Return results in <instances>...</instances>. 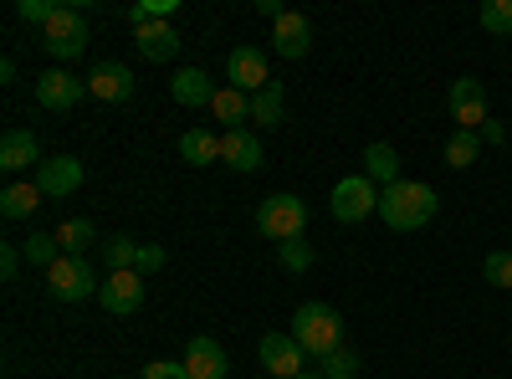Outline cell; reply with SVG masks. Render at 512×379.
Instances as JSON below:
<instances>
[{
    "label": "cell",
    "mask_w": 512,
    "mask_h": 379,
    "mask_svg": "<svg viewBox=\"0 0 512 379\" xmlns=\"http://www.w3.org/2000/svg\"><path fill=\"white\" fill-rule=\"evenodd\" d=\"M436 210H441V195L431 185H420V180H400L379 195V221L390 226V231H420V226H431L436 221Z\"/></svg>",
    "instance_id": "obj_1"
},
{
    "label": "cell",
    "mask_w": 512,
    "mask_h": 379,
    "mask_svg": "<svg viewBox=\"0 0 512 379\" xmlns=\"http://www.w3.org/2000/svg\"><path fill=\"white\" fill-rule=\"evenodd\" d=\"M292 339L308 359H328L333 349H344V318H338L328 303H303L292 313Z\"/></svg>",
    "instance_id": "obj_2"
},
{
    "label": "cell",
    "mask_w": 512,
    "mask_h": 379,
    "mask_svg": "<svg viewBox=\"0 0 512 379\" xmlns=\"http://www.w3.org/2000/svg\"><path fill=\"white\" fill-rule=\"evenodd\" d=\"M308 226V205L297 195H267L262 205H256V231H262L267 241H297Z\"/></svg>",
    "instance_id": "obj_3"
},
{
    "label": "cell",
    "mask_w": 512,
    "mask_h": 379,
    "mask_svg": "<svg viewBox=\"0 0 512 379\" xmlns=\"http://www.w3.org/2000/svg\"><path fill=\"white\" fill-rule=\"evenodd\" d=\"M328 210H333V221H344V226H359L369 216H379V190L369 175H349V180H338L333 195H328Z\"/></svg>",
    "instance_id": "obj_4"
},
{
    "label": "cell",
    "mask_w": 512,
    "mask_h": 379,
    "mask_svg": "<svg viewBox=\"0 0 512 379\" xmlns=\"http://www.w3.org/2000/svg\"><path fill=\"white\" fill-rule=\"evenodd\" d=\"M41 47H47L57 62H72L88 52V21H82L77 6H57V16L41 26Z\"/></svg>",
    "instance_id": "obj_5"
},
{
    "label": "cell",
    "mask_w": 512,
    "mask_h": 379,
    "mask_svg": "<svg viewBox=\"0 0 512 379\" xmlns=\"http://www.w3.org/2000/svg\"><path fill=\"white\" fill-rule=\"evenodd\" d=\"M98 277H93V267L82 262V257H57L52 267H47V292L57 303H82V298H98Z\"/></svg>",
    "instance_id": "obj_6"
},
{
    "label": "cell",
    "mask_w": 512,
    "mask_h": 379,
    "mask_svg": "<svg viewBox=\"0 0 512 379\" xmlns=\"http://www.w3.org/2000/svg\"><path fill=\"white\" fill-rule=\"evenodd\" d=\"M446 103H451L456 129H466V134H477L482 123H487V88H482L477 77H456L451 93H446Z\"/></svg>",
    "instance_id": "obj_7"
},
{
    "label": "cell",
    "mask_w": 512,
    "mask_h": 379,
    "mask_svg": "<svg viewBox=\"0 0 512 379\" xmlns=\"http://www.w3.org/2000/svg\"><path fill=\"white\" fill-rule=\"evenodd\" d=\"M82 98H88V82H77V77L62 72V67H52V72L36 77V103H41V108L67 113V108H77Z\"/></svg>",
    "instance_id": "obj_8"
},
{
    "label": "cell",
    "mask_w": 512,
    "mask_h": 379,
    "mask_svg": "<svg viewBox=\"0 0 512 379\" xmlns=\"http://www.w3.org/2000/svg\"><path fill=\"white\" fill-rule=\"evenodd\" d=\"M226 72H231V88H241V93H251V98L272 82V62H267L262 47H236L231 62H226Z\"/></svg>",
    "instance_id": "obj_9"
},
{
    "label": "cell",
    "mask_w": 512,
    "mask_h": 379,
    "mask_svg": "<svg viewBox=\"0 0 512 379\" xmlns=\"http://www.w3.org/2000/svg\"><path fill=\"white\" fill-rule=\"evenodd\" d=\"M98 303L108 308V313H139L144 308V277L139 272H108L103 277V287H98Z\"/></svg>",
    "instance_id": "obj_10"
},
{
    "label": "cell",
    "mask_w": 512,
    "mask_h": 379,
    "mask_svg": "<svg viewBox=\"0 0 512 379\" xmlns=\"http://www.w3.org/2000/svg\"><path fill=\"white\" fill-rule=\"evenodd\" d=\"M272 47H277V57H287V62L308 57V47H313V21H308L303 11L277 16V21H272Z\"/></svg>",
    "instance_id": "obj_11"
},
{
    "label": "cell",
    "mask_w": 512,
    "mask_h": 379,
    "mask_svg": "<svg viewBox=\"0 0 512 379\" xmlns=\"http://www.w3.org/2000/svg\"><path fill=\"white\" fill-rule=\"evenodd\" d=\"M256 354H262V369L277 374V379H297V374H303V359H308L303 349H297L292 333H267Z\"/></svg>",
    "instance_id": "obj_12"
},
{
    "label": "cell",
    "mask_w": 512,
    "mask_h": 379,
    "mask_svg": "<svg viewBox=\"0 0 512 379\" xmlns=\"http://www.w3.org/2000/svg\"><path fill=\"white\" fill-rule=\"evenodd\" d=\"M36 185H41V195H47V200H67V195L82 185V159H72V154L47 159V164L36 170Z\"/></svg>",
    "instance_id": "obj_13"
},
{
    "label": "cell",
    "mask_w": 512,
    "mask_h": 379,
    "mask_svg": "<svg viewBox=\"0 0 512 379\" xmlns=\"http://www.w3.org/2000/svg\"><path fill=\"white\" fill-rule=\"evenodd\" d=\"M88 98H103V103H128L134 98V72L123 62H98L93 77H88Z\"/></svg>",
    "instance_id": "obj_14"
},
{
    "label": "cell",
    "mask_w": 512,
    "mask_h": 379,
    "mask_svg": "<svg viewBox=\"0 0 512 379\" xmlns=\"http://www.w3.org/2000/svg\"><path fill=\"white\" fill-rule=\"evenodd\" d=\"M31 164H36V170L47 164V159H41L36 134H31V129H11L6 139H0V170H6V175H21V170H31Z\"/></svg>",
    "instance_id": "obj_15"
},
{
    "label": "cell",
    "mask_w": 512,
    "mask_h": 379,
    "mask_svg": "<svg viewBox=\"0 0 512 379\" xmlns=\"http://www.w3.org/2000/svg\"><path fill=\"white\" fill-rule=\"evenodd\" d=\"M185 369H190V379H226L231 374V359H226V349L216 339H190Z\"/></svg>",
    "instance_id": "obj_16"
},
{
    "label": "cell",
    "mask_w": 512,
    "mask_h": 379,
    "mask_svg": "<svg viewBox=\"0 0 512 379\" xmlns=\"http://www.w3.org/2000/svg\"><path fill=\"white\" fill-rule=\"evenodd\" d=\"M221 164H231V170H241V175L262 170V139H256L251 129H231V134H221Z\"/></svg>",
    "instance_id": "obj_17"
},
{
    "label": "cell",
    "mask_w": 512,
    "mask_h": 379,
    "mask_svg": "<svg viewBox=\"0 0 512 379\" xmlns=\"http://www.w3.org/2000/svg\"><path fill=\"white\" fill-rule=\"evenodd\" d=\"M216 93L221 88L200 67H185V72H175V82H169V98L185 103V108H210V103H216Z\"/></svg>",
    "instance_id": "obj_18"
},
{
    "label": "cell",
    "mask_w": 512,
    "mask_h": 379,
    "mask_svg": "<svg viewBox=\"0 0 512 379\" xmlns=\"http://www.w3.org/2000/svg\"><path fill=\"white\" fill-rule=\"evenodd\" d=\"M134 41H139V52H144L149 62H169V57L180 52V31L169 26V21H149V26H139Z\"/></svg>",
    "instance_id": "obj_19"
},
{
    "label": "cell",
    "mask_w": 512,
    "mask_h": 379,
    "mask_svg": "<svg viewBox=\"0 0 512 379\" xmlns=\"http://www.w3.org/2000/svg\"><path fill=\"white\" fill-rule=\"evenodd\" d=\"M41 200H47V195H41V185L31 180V185H6V190H0V216H6V221H26L31 216V210H41Z\"/></svg>",
    "instance_id": "obj_20"
},
{
    "label": "cell",
    "mask_w": 512,
    "mask_h": 379,
    "mask_svg": "<svg viewBox=\"0 0 512 379\" xmlns=\"http://www.w3.org/2000/svg\"><path fill=\"white\" fill-rule=\"evenodd\" d=\"M364 175H369L374 185H384V190L400 185V154H395L390 144H369V149H364Z\"/></svg>",
    "instance_id": "obj_21"
},
{
    "label": "cell",
    "mask_w": 512,
    "mask_h": 379,
    "mask_svg": "<svg viewBox=\"0 0 512 379\" xmlns=\"http://www.w3.org/2000/svg\"><path fill=\"white\" fill-rule=\"evenodd\" d=\"M210 113H216V123H226V134H231V129H241V123L251 118V98L226 82V88L216 93V103H210Z\"/></svg>",
    "instance_id": "obj_22"
},
{
    "label": "cell",
    "mask_w": 512,
    "mask_h": 379,
    "mask_svg": "<svg viewBox=\"0 0 512 379\" xmlns=\"http://www.w3.org/2000/svg\"><path fill=\"white\" fill-rule=\"evenodd\" d=\"M282 118H287V103H282V82H267V88L251 98V123H262V129H277Z\"/></svg>",
    "instance_id": "obj_23"
},
{
    "label": "cell",
    "mask_w": 512,
    "mask_h": 379,
    "mask_svg": "<svg viewBox=\"0 0 512 379\" xmlns=\"http://www.w3.org/2000/svg\"><path fill=\"white\" fill-rule=\"evenodd\" d=\"M180 154H185V164H216L221 159V134H210V129H190L185 139H180Z\"/></svg>",
    "instance_id": "obj_24"
},
{
    "label": "cell",
    "mask_w": 512,
    "mask_h": 379,
    "mask_svg": "<svg viewBox=\"0 0 512 379\" xmlns=\"http://www.w3.org/2000/svg\"><path fill=\"white\" fill-rule=\"evenodd\" d=\"M52 236H57V246H62V257H82V251L93 246V236H98V231H93V221L72 216V221H62Z\"/></svg>",
    "instance_id": "obj_25"
},
{
    "label": "cell",
    "mask_w": 512,
    "mask_h": 379,
    "mask_svg": "<svg viewBox=\"0 0 512 379\" xmlns=\"http://www.w3.org/2000/svg\"><path fill=\"white\" fill-rule=\"evenodd\" d=\"M477 159H482V134L456 129V134L446 139V164H451V170H472Z\"/></svg>",
    "instance_id": "obj_26"
},
{
    "label": "cell",
    "mask_w": 512,
    "mask_h": 379,
    "mask_svg": "<svg viewBox=\"0 0 512 379\" xmlns=\"http://www.w3.org/2000/svg\"><path fill=\"white\" fill-rule=\"evenodd\" d=\"M277 262H282L287 272H308V267L318 262V251H313L308 236H297V241H282V246H277Z\"/></svg>",
    "instance_id": "obj_27"
},
{
    "label": "cell",
    "mask_w": 512,
    "mask_h": 379,
    "mask_svg": "<svg viewBox=\"0 0 512 379\" xmlns=\"http://www.w3.org/2000/svg\"><path fill=\"white\" fill-rule=\"evenodd\" d=\"M134 257H139V241H128V236H108V241H103L108 272H134Z\"/></svg>",
    "instance_id": "obj_28"
},
{
    "label": "cell",
    "mask_w": 512,
    "mask_h": 379,
    "mask_svg": "<svg viewBox=\"0 0 512 379\" xmlns=\"http://www.w3.org/2000/svg\"><path fill=\"white\" fill-rule=\"evenodd\" d=\"M21 251H26V262H31V267H52V262L62 257L57 236H41V231H31V241H21Z\"/></svg>",
    "instance_id": "obj_29"
},
{
    "label": "cell",
    "mask_w": 512,
    "mask_h": 379,
    "mask_svg": "<svg viewBox=\"0 0 512 379\" xmlns=\"http://www.w3.org/2000/svg\"><path fill=\"white\" fill-rule=\"evenodd\" d=\"M482 31L512 36V0H487V6H482Z\"/></svg>",
    "instance_id": "obj_30"
},
{
    "label": "cell",
    "mask_w": 512,
    "mask_h": 379,
    "mask_svg": "<svg viewBox=\"0 0 512 379\" xmlns=\"http://www.w3.org/2000/svg\"><path fill=\"white\" fill-rule=\"evenodd\" d=\"M318 369H323L328 379H359V374H364V369H359V354H349V349H333Z\"/></svg>",
    "instance_id": "obj_31"
},
{
    "label": "cell",
    "mask_w": 512,
    "mask_h": 379,
    "mask_svg": "<svg viewBox=\"0 0 512 379\" xmlns=\"http://www.w3.org/2000/svg\"><path fill=\"white\" fill-rule=\"evenodd\" d=\"M169 11H175V0H139V6L128 11V21H134V31H139V26H149V21H164Z\"/></svg>",
    "instance_id": "obj_32"
},
{
    "label": "cell",
    "mask_w": 512,
    "mask_h": 379,
    "mask_svg": "<svg viewBox=\"0 0 512 379\" xmlns=\"http://www.w3.org/2000/svg\"><path fill=\"white\" fill-rule=\"evenodd\" d=\"M482 272H487V282H497V287H512V251H487Z\"/></svg>",
    "instance_id": "obj_33"
},
{
    "label": "cell",
    "mask_w": 512,
    "mask_h": 379,
    "mask_svg": "<svg viewBox=\"0 0 512 379\" xmlns=\"http://www.w3.org/2000/svg\"><path fill=\"white\" fill-rule=\"evenodd\" d=\"M164 262H169V251H164V246H139V257H134V272H139V277H154V272H159Z\"/></svg>",
    "instance_id": "obj_34"
},
{
    "label": "cell",
    "mask_w": 512,
    "mask_h": 379,
    "mask_svg": "<svg viewBox=\"0 0 512 379\" xmlns=\"http://www.w3.org/2000/svg\"><path fill=\"white\" fill-rule=\"evenodd\" d=\"M16 16H21V21H41V26H47V21L57 16V6H52V0H16Z\"/></svg>",
    "instance_id": "obj_35"
},
{
    "label": "cell",
    "mask_w": 512,
    "mask_h": 379,
    "mask_svg": "<svg viewBox=\"0 0 512 379\" xmlns=\"http://www.w3.org/2000/svg\"><path fill=\"white\" fill-rule=\"evenodd\" d=\"M21 257H26L21 246H0V277H6V282H16V272H21Z\"/></svg>",
    "instance_id": "obj_36"
},
{
    "label": "cell",
    "mask_w": 512,
    "mask_h": 379,
    "mask_svg": "<svg viewBox=\"0 0 512 379\" xmlns=\"http://www.w3.org/2000/svg\"><path fill=\"white\" fill-rule=\"evenodd\" d=\"M144 379H190V369H185V364L159 359V364H149V369H144Z\"/></svg>",
    "instance_id": "obj_37"
},
{
    "label": "cell",
    "mask_w": 512,
    "mask_h": 379,
    "mask_svg": "<svg viewBox=\"0 0 512 379\" xmlns=\"http://www.w3.org/2000/svg\"><path fill=\"white\" fill-rule=\"evenodd\" d=\"M502 139H507V129L487 118V123H482V144H502Z\"/></svg>",
    "instance_id": "obj_38"
},
{
    "label": "cell",
    "mask_w": 512,
    "mask_h": 379,
    "mask_svg": "<svg viewBox=\"0 0 512 379\" xmlns=\"http://www.w3.org/2000/svg\"><path fill=\"white\" fill-rule=\"evenodd\" d=\"M256 11H262V16H272V21H277V16H287V11L277 6V0H256Z\"/></svg>",
    "instance_id": "obj_39"
},
{
    "label": "cell",
    "mask_w": 512,
    "mask_h": 379,
    "mask_svg": "<svg viewBox=\"0 0 512 379\" xmlns=\"http://www.w3.org/2000/svg\"><path fill=\"white\" fill-rule=\"evenodd\" d=\"M297 379H328L323 369H303V374H297Z\"/></svg>",
    "instance_id": "obj_40"
}]
</instances>
